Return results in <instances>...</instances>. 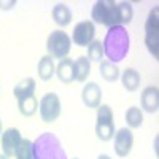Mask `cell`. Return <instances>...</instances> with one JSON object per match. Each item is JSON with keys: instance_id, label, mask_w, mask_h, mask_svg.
<instances>
[{"instance_id": "cell-8", "label": "cell", "mask_w": 159, "mask_h": 159, "mask_svg": "<svg viewBox=\"0 0 159 159\" xmlns=\"http://www.w3.org/2000/svg\"><path fill=\"white\" fill-rule=\"evenodd\" d=\"M96 35V27L92 21H81L78 22L72 32V42L78 46H88Z\"/></svg>"}, {"instance_id": "cell-22", "label": "cell", "mask_w": 159, "mask_h": 159, "mask_svg": "<svg viewBox=\"0 0 159 159\" xmlns=\"http://www.w3.org/2000/svg\"><path fill=\"white\" fill-rule=\"evenodd\" d=\"M89 62H100L103 57V48H102V42L99 40H92L88 45V56Z\"/></svg>"}, {"instance_id": "cell-23", "label": "cell", "mask_w": 159, "mask_h": 159, "mask_svg": "<svg viewBox=\"0 0 159 159\" xmlns=\"http://www.w3.org/2000/svg\"><path fill=\"white\" fill-rule=\"evenodd\" d=\"M15 156L16 159H32V142L27 139H22Z\"/></svg>"}, {"instance_id": "cell-1", "label": "cell", "mask_w": 159, "mask_h": 159, "mask_svg": "<svg viewBox=\"0 0 159 159\" xmlns=\"http://www.w3.org/2000/svg\"><path fill=\"white\" fill-rule=\"evenodd\" d=\"M134 16L132 5L127 2L115 3L111 0H99L92 7L91 18L94 22L102 24L105 27H115V25H124L129 24Z\"/></svg>"}, {"instance_id": "cell-2", "label": "cell", "mask_w": 159, "mask_h": 159, "mask_svg": "<svg viewBox=\"0 0 159 159\" xmlns=\"http://www.w3.org/2000/svg\"><path fill=\"white\" fill-rule=\"evenodd\" d=\"M102 48H103V56H107L110 62L113 64L121 62L127 56L130 48V38L127 29L124 25L110 27L102 42Z\"/></svg>"}, {"instance_id": "cell-24", "label": "cell", "mask_w": 159, "mask_h": 159, "mask_svg": "<svg viewBox=\"0 0 159 159\" xmlns=\"http://www.w3.org/2000/svg\"><path fill=\"white\" fill-rule=\"evenodd\" d=\"M15 5H16L15 0H10V2H2V0H0V8H2V10H10Z\"/></svg>"}, {"instance_id": "cell-21", "label": "cell", "mask_w": 159, "mask_h": 159, "mask_svg": "<svg viewBox=\"0 0 159 159\" xmlns=\"http://www.w3.org/2000/svg\"><path fill=\"white\" fill-rule=\"evenodd\" d=\"M126 123H127V126L132 127V129L140 127L142 123H143V113H142V110H140L139 107H130V108H127V111H126Z\"/></svg>"}, {"instance_id": "cell-13", "label": "cell", "mask_w": 159, "mask_h": 159, "mask_svg": "<svg viewBox=\"0 0 159 159\" xmlns=\"http://www.w3.org/2000/svg\"><path fill=\"white\" fill-rule=\"evenodd\" d=\"M56 75L62 83L69 84L72 81H75V73H73V61L70 57H64L59 61V64L56 65Z\"/></svg>"}, {"instance_id": "cell-14", "label": "cell", "mask_w": 159, "mask_h": 159, "mask_svg": "<svg viewBox=\"0 0 159 159\" xmlns=\"http://www.w3.org/2000/svg\"><path fill=\"white\" fill-rule=\"evenodd\" d=\"M73 73H75V81L84 83L89 73H91V62L86 56H80L76 61H73Z\"/></svg>"}, {"instance_id": "cell-26", "label": "cell", "mask_w": 159, "mask_h": 159, "mask_svg": "<svg viewBox=\"0 0 159 159\" xmlns=\"http://www.w3.org/2000/svg\"><path fill=\"white\" fill-rule=\"evenodd\" d=\"M0 159H8V157H7L5 154H0Z\"/></svg>"}, {"instance_id": "cell-25", "label": "cell", "mask_w": 159, "mask_h": 159, "mask_svg": "<svg viewBox=\"0 0 159 159\" xmlns=\"http://www.w3.org/2000/svg\"><path fill=\"white\" fill-rule=\"evenodd\" d=\"M97 159H111V157H110L108 154H100V156H99Z\"/></svg>"}, {"instance_id": "cell-5", "label": "cell", "mask_w": 159, "mask_h": 159, "mask_svg": "<svg viewBox=\"0 0 159 159\" xmlns=\"http://www.w3.org/2000/svg\"><path fill=\"white\" fill-rule=\"evenodd\" d=\"M96 134L102 142H108L115 135V119L111 107L107 103L100 105L97 108V123H96Z\"/></svg>"}, {"instance_id": "cell-27", "label": "cell", "mask_w": 159, "mask_h": 159, "mask_svg": "<svg viewBox=\"0 0 159 159\" xmlns=\"http://www.w3.org/2000/svg\"><path fill=\"white\" fill-rule=\"evenodd\" d=\"M0 134H2V121H0Z\"/></svg>"}, {"instance_id": "cell-11", "label": "cell", "mask_w": 159, "mask_h": 159, "mask_svg": "<svg viewBox=\"0 0 159 159\" xmlns=\"http://www.w3.org/2000/svg\"><path fill=\"white\" fill-rule=\"evenodd\" d=\"M81 99H83L86 107L99 108L100 107V100H102V89H100V86L97 83H88L83 88Z\"/></svg>"}, {"instance_id": "cell-4", "label": "cell", "mask_w": 159, "mask_h": 159, "mask_svg": "<svg viewBox=\"0 0 159 159\" xmlns=\"http://www.w3.org/2000/svg\"><path fill=\"white\" fill-rule=\"evenodd\" d=\"M70 48H72V40L64 30L57 29L48 35L46 51H48V56H51L52 59L61 61L64 57H67V54L70 52Z\"/></svg>"}, {"instance_id": "cell-18", "label": "cell", "mask_w": 159, "mask_h": 159, "mask_svg": "<svg viewBox=\"0 0 159 159\" xmlns=\"http://www.w3.org/2000/svg\"><path fill=\"white\" fill-rule=\"evenodd\" d=\"M140 73L135 70V69H126L124 72H123V75H121V83H123V86H124V89H127V91H135V89H139V86H140Z\"/></svg>"}, {"instance_id": "cell-6", "label": "cell", "mask_w": 159, "mask_h": 159, "mask_svg": "<svg viewBox=\"0 0 159 159\" xmlns=\"http://www.w3.org/2000/svg\"><path fill=\"white\" fill-rule=\"evenodd\" d=\"M157 32H159V8L154 7L145 22V45H147L150 54L157 61L159 52H157Z\"/></svg>"}, {"instance_id": "cell-28", "label": "cell", "mask_w": 159, "mask_h": 159, "mask_svg": "<svg viewBox=\"0 0 159 159\" xmlns=\"http://www.w3.org/2000/svg\"><path fill=\"white\" fill-rule=\"evenodd\" d=\"M73 159H78V157H73Z\"/></svg>"}, {"instance_id": "cell-7", "label": "cell", "mask_w": 159, "mask_h": 159, "mask_svg": "<svg viewBox=\"0 0 159 159\" xmlns=\"http://www.w3.org/2000/svg\"><path fill=\"white\" fill-rule=\"evenodd\" d=\"M38 111L40 118L43 123H54L61 115V99L54 92H48L42 97L38 103Z\"/></svg>"}, {"instance_id": "cell-9", "label": "cell", "mask_w": 159, "mask_h": 159, "mask_svg": "<svg viewBox=\"0 0 159 159\" xmlns=\"http://www.w3.org/2000/svg\"><path fill=\"white\" fill-rule=\"evenodd\" d=\"M2 150H3V154L7 157H11V156H15L18 148H19V145L22 142V137H21V132L15 127H10L7 129L3 134H2Z\"/></svg>"}, {"instance_id": "cell-16", "label": "cell", "mask_w": 159, "mask_h": 159, "mask_svg": "<svg viewBox=\"0 0 159 159\" xmlns=\"http://www.w3.org/2000/svg\"><path fill=\"white\" fill-rule=\"evenodd\" d=\"M37 72H38L40 80H43V81H49V80L54 76V73H56V65H54L52 57L51 56H43L42 59H40V62H38Z\"/></svg>"}, {"instance_id": "cell-15", "label": "cell", "mask_w": 159, "mask_h": 159, "mask_svg": "<svg viewBox=\"0 0 159 159\" xmlns=\"http://www.w3.org/2000/svg\"><path fill=\"white\" fill-rule=\"evenodd\" d=\"M35 88H37V83L34 78H25L22 81H19L15 89H13V94H15L16 100L19 99H24V97H30V96H35Z\"/></svg>"}, {"instance_id": "cell-20", "label": "cell", "mask_w": 159, "mask_h": 159, "mask_svg": "<svg viewBox=\"0 0 159 159\" xmlns=\"http://www.w3.org/2000/svg\"><path fill=\"white\" fill-rule=\"evenodd\" d=\"M18 108H19V113L25 118H29L32 115H35L37 108H38V100L35 96H30V97H24V99H19L18 100Z\"/></svg>"}, {"instance_id": "cell-3", "label": "cell", "mask_w": 159, "mask_h": 159, "mask_svg": "<svg viewBox=\"0 0 159 159\" xmlns=\"http://www.w3.org/2000/svg\"><path fill=\"white\" fill-rule=\"evenodd\" d=\"M32 159H67V154L54 134L43 132L32 142Z\"/></svg>"}, {"instance_id": "cell-17", "label": "cell", "mask_w": 159, "mask_h": 159, "mask_svg": "<svg viewBox=\"0 0 159 159\" xmlns=\"http://www.w3.org/2000/svg\"><path fill=\"white\" fill-rule=\"evenodd\" d=\"M52 19L57 25L61 27H65V25H69L70 21H72V11L67 5L64 3H57L54 8H52Z\"/></svg>"}, {"instance_id": "cell-12", "label": "cell", "mask_w": 159, "mask_h": 159, "mask_svg": "<svg viewBox=\"0 0 159 159\" xmlns=\"http://www.w3.org/2000/svg\"><path fill=\"white\" fill-rule=\"evenodd\" d=\"M140 103H142V108L148 113H156L159 108V91L156 86H148L145 88L142 92V97H140Z\"/></svg>"}, {"instance_id": "cell-10", "label": "cell", "mask_w": 159, "mask_h": 159, "mask_svg": "<svg viewBox=\"0 0 159 159\" xmlns=\"http://www.w3.org/2000/svg\"><path fill=\"white\" fill-rule=\"evenodd\" d=\"M113 137H115V153L119 157H126L132 150V145H134V135H132L130 129L127 127L119 129Z\"/></svg>"}, {"instance_id": "cell-19", "label": "cell", "mask_w": 159, "mask_h": 159, "mask_svg": "<svg viewBox=\"0 0 159 159\" xmlns=\"http://www.w3.org/2000/svg\"><path fill=\"white\" fill-rule=\"evenodd\" d=\"M100 76L108 83H113L119 78V69L118 65L110 61H100Z\"/></svg>"}]
</instances>
